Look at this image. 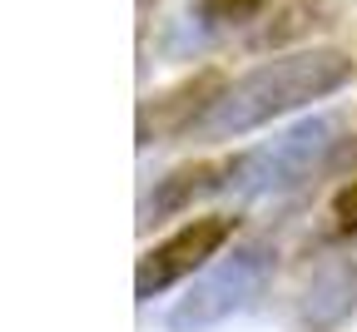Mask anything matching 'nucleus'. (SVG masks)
<instances>
[{
    "label": "nucleus",
    "mask_w": 357,
    "mask_h": 332,
    "mask_svg": "<svg viewBox=\"0 0 357 332\" xmlns=\"http://www.w3.org/2000/svg\"><path fill=\"white\" fill-rule=\"evenodd\" d=\"M347 149H352L347 124L337 114H312V119L273 134L268 144L229 159L218 169L223 174L218 188L234 199H283V194H298V188L318 183L323 174H333Z\"/></svg>",
    "instance_id": "nucleus-2"
},
{
    "label": "nucleus",
    "mask_w": 357,
    "mask_h": 332,
    "mask_svg": "<svg viewBox=\"0 0 357 332\" xmlns=\"http://www.w3.org/2000/svg\"><path fill=\"white\" fill-rule=\"evenodd\" d=\"M273 258L278 248L263 239H248V243H234L229 253H218V263L204 278H194V288L169 312V332H208L218 322L248 312L263 298L268 278H273Z\"/></svg>",
    "instance_id": "nucleus-3"
},
{
    "label": "nucleus",
    "mask_w": 357,
    "mask_h": 332,
    "mask_svg": "<svg viewBox=\"0 0 357 332\" xmlns=\"http://www.w3.org/2000/svg\"><path fill=\"white\" fill-rule=\"evenodd\" d=\"M208 188H218V179H213V169H204V164L159 179V194L144 199V223H154V218H164V213H184L199 194H208Z\"/></svg>",
    "instance_id": "nucleus-6"
},
{
    "label": "nucleus",
    "mask_w": 357,
    "mask_h": 332,
    "mask_svg": "<svg viewBox=\"0 0 357 332\" xmlns=\"http://www.w3.org/2000/svg\"><path fill=\"white\" fill-rule=\"evenodd\" d=\"M333 213H337V223H342V228H347V233H352V228H357V179H352V183H347V188H342V194H337V199H333Z\"/></svg>",
    "instance_id": "nucleus-8"
},
{
    "label": "nucleus",
    "mask_w": 357,
    "mask_h": 332,
    "mask_svg": "<svg viewBox=\"0 0 357 332\" xmlns=\"http://www.w3.org/2000/svg\"><path fill=\"white\" fill-rule=\"evenodd\" d=\"M234 243V218L229 213H204V218H189L178 223L164 243H154L139 268H134V293H139V303L169 293L174 282L194 278L199 268H208V258H218L223 248Z\"/></svg>",
    "instance_id": "nucleus-4"
},
{
    "label": "nucleus",
    "mask_w": 357,
    "mask_h": 332,
    "mask_svg": "<svg viewBox=\"0 0 357 332\" xmlns=\"http://www.w3.org/2000/svg\"><path fill=\"white\" fill-rule=\"evenodd\" d=\"M352 308H357V243H342L307 268L298 288V322L303 332H333L337 322L352 317Z\"/></svg>",
    "instance_id": "nucleus-5"
},
{
    "label": "nucleus",
    "mask_w": 357,
    "mask_h": 332,
    "mask_svg": "<svg viewBox=\"0 0 357 332\" xmlns=\"http://www.w3.org/2000/svg\"><path fill=\"white\" fill-rule=\"evenodd\" d=\"M263 10V0H204V20L208 25H243Z\"/></svg>",
    "instance_id": "nucleus-7"
},
{
    "label": "nucleus",
    "mask_w": 357,
    "mask_h": 332,
    "mask_svg": "<svg viewBox=\"0 0 357 332\" xmlns=\"http://www.w3.org/2000/svg\"><path fill=\"white\" fill-rule=\"evenodd\" d=\"M347 80H352V60L342 50H293V55L243 70L234 84H223L204 105L194 129L204 139H243L263 124L293 114V110L328 100Z\"/></svg>",
    "instance_id": "nucleus-1"
},
{
    "label": "nucleus",
    "mask_w": 357,
    "mask_h": 332,
    "mask_svg": "<svg viewBox=\"0 0 357 332\" xmlns=\"http://www.w3.org/2000/svg\"><path fill=\"white\" fill-rule=\"evenodd\" d=\"M144 6H149V0H144Z\"/></svg>",
    "instance_id": "nucleus-9"
}]
</instances>
